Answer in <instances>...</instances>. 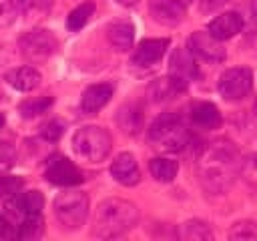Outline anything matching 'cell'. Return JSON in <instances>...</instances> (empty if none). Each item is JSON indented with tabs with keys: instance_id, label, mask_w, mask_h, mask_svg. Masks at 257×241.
<instances>
[{
	"instance_id": "obj_1",
	"label": "cell",
	"mask_w": 257,
	"mask_h": 241,
	"mask_svg": "<svg viewBox=\"0 0 257 241\" xmlns=\"http://www.w3.org/2000/svg\"><path fill=\"white\" fill-rule=\"evenodd\" d=\"M241 159L239 149L231 141H211L197 157V177L201 187L211 195L225 193L239 177Z\"/></svg>"
},
{
	"instance_id": "obj_2",
	"label": "cell",
	"mask_w": 257,
	"mask_h": 241,
	"mask_svg": "<svg viewBox=\"0 0 257 241\" xmlns=\"http://www.w3.org/2000/svg\"><path fill=\"white\" fill-rule=\"evenodd\" d=\"M139 223V209L135 203L118 197L104 199L94 213L92 233L100 239L120 237Z\"/></svg>"
},
{
	"instance_id": "obj_3",
	"label": "cell",
	"mask_w": 257,
	"mask_h": 241,
	"mask_svg": "<svg viewBox=\"0 0 257 241\" xmlns=\"http://www.w3.org/2000/svg\"><path fill=\"white\" fill-rule=\"evenodd\" d=\"M147 139L149 145L159 153H179L189 145L191 135L179 114L163 112L151 123Z\"/></svg>"
},
{
	"instance_id": "obj_4",
	"label": "cell",
	"mask_w": 257,
	"mask_h": 241,
	"mask_svg": "<svg viewBox=\"0 0 257 241\" xmlns=\"http://www.w3.org/2000/svg\"><path fill=\"white\" fill-rule=\"evenodd\" d=\"M110 149H112L110 133L96 125L80 127L72 137V151L88 163L104 161L108 157Z\"/></svg>"
},
{
	"instance_id": "obj_5",
	"label": "cell",
	"mask_w": 257,
	"mask_h": 241,
	"mask_svg": "<svg viewBox=\"0 0 257 241\" xmlns=\"http://www.w3.org/2000/svg\"><path fill=\"white\" fill-rule=\"evenodd\" d=\"M54 217L64 229H80L88 217V197L82 191H64L54 199Z\"/></svg>"
},
{
	"instance_id": "obj_6",
	"label": "cell",
	"mask_w": 257,
	"mask_h": 241,
	"mask_svg": "<svg viewBox=\"0 0 257 241\" xmlns=\"http://www.w3.org/2000/svg\"><path fill=\"white\" fill-rule=\"evenodd\" d=\"M18 50L28 62H44L58 50L56 36L46 28H34L18 38Z\"/></svg>"
},
{
	"instance_id": "obj_7",
	"label": "cell",
	"mask_w": 257,
	"mask_h": 241,
	"mask_svg": "<svg viewBox=\"0 0 257 241\" xmlns=\"http://www.w3.org/2000/svg\"><path fill=\"white\" fill-rule=\"evenodd\" d=\"M219 94L225 98V100H241L245 98L251 88H253V72L251 68H245V66H235V68H229L221 74L219 78Z\"/></svg>"
},
{
	"instance_id": "obj_8",
	"label": "cell",
	"mask_w": 257,
	"mask_h": 241,
	"mask_svg": "<svg viewBox=\"0 0 257 241\" xmlns=\"http://www.w3.org/2000/svg\"><path fill=\"white\" fill-rule=\"evenodd\" d=\"M44 177H46L48 183L58 185V187H74V185H80L84 181L82 171L72 161H68L64 155L48 157Z\"/></svg>"
},
{
	"instance_id": "obj_9",
	"label": "cell",
	"mask_w": 257,
	"mask_h": 241,
	"mask_svg": "<svg viewBox=\"0 0 257 241\" xmlns=\"http://www.w3.org/2000/svg\"><path fill=\"white\" fill-rule=\"evenodd\" d=\"M189 50L195 54V58H201V60H207V62H221L225 60L227 52L221 44V40H217L215 36L203 30H197L189 36Z\"/></svg>"
},
{
	"instance_id": "obj_10",
	"label": "cell",
	"mask_w": 257,
	"mask_h": 241,
	"mask_svg": "<svg viewBox=\"0 0 257 241\" xmlns=\"http://www.w3.org/2000/svg\"><path fill=\"white\" fill-rule=\"evenodd\" d=\"M149 12L155 22L163 26H177L185 18V2L183 0H149Z\"/></svg>"
},
{
	"instance_id": "obj_11",
	"label": "cell",
	"mask_w": 257,
	"mask_h": 241,
	"mask_svg": "<svg viewBox=\"0 0 257 241\" xmlns=\"http://www.w3.org/2000/svg\"><path fill=\"white\" fill-rule=\"evenodd\" d=\"M169 44H171L169 38H145L135 48L131 62L137 66H153L165 56Z\"/></svg>"
},
{
	"instance_id": "obj_12",
	"label": "cell",
	"mask_w": 257,
	"mask_h": 241,
	"mask_svg": "<svg viewBox=\"0 0 257 241\" xmlns=\"http://www.w3.org/2000/svg\"><path fill=\"white\" fill-rule=\"evenodd\" d=\"M110 175L116 183L124 187H133L141 181V169L131 153H118L114 157V161L110 163Z\"/></svg>"
},
{
	"instance_id": "obj_13",
	"label": "cell",
	"mask_w": 257,
	"mask_h": 241,
	"mask_svg": "<svg viewBox=\"0 0 257 241\" xmlns=\"http://www.w3.org/2000/svg\"><path fill=\"white\" fill-rule=\"evenodd\" d=\"M169 72L185 82H191L199 76V66L195 60V54L189 48H175L169 60Z\"/></svg>"
},
{
	"instance_id": "obj_14",
	"label": "cell",
	"mask_w": 257,
	"mask_h": 241,
	"mask_svg": "<svg viewBox=\"0 0 257 241\" xmlns=\"http://www.w3.org/2000/svg\"><path fill=\"white\" fill-rule=\"evenodd\" d=\"M241 28H243V16L239 14V12H223V14H219L217 18H213L211 22H209V26H207V30H209V34L211 36H215L217 40H229V38H233V36H237L239 32H241Z\"/></svg>"
},
{
	"instance_id": "obj_15",
	"label": "cell",
	"mask_w": 257,
	"mask_h": 241,
	"mask_svg": "<svg viewBox=\"0 0 257 241\" xmlns=\"http://www.w3.org/2000/svg\"><path fill=\"white\" fill-rule=\"evenodd\" d=\"M112 84L108 82H98V84H90L88 88H84L82 96H80V110L84 114H96L102 106L108 104L110 96H112Z\"/></svg>"
},
{
	"instance_id": "obj_16",
	"label": "cell",
	"mask_w": 257,
	"mask_h": 241,
	"mask_svg": "<svg viewBox=\"0 0 257 241\" xmlns=\"http://www.w3.org/2000/svg\"><path fill=\"white\" fill-rule=\"evenodd\" d=\"M191 123L199 129H205V131H213V129H219L223 118H221V112L219 108L209 102V100H197L191 104Z\"/></svg>"
},
{
	"instance_id": "obj_17",
	"label": "cell",
	"mask_w": 257,
	"mask_h": 241,
	"mask_svg": "<svg viewBox=\"0 0 257 241\" xmlns=\"http://www.w3.org/2000/svg\"><path fill=\"white\" fill-rule=\"evenodd\" d=\"M106 38L110 46L118 52H126L135 42V26L128 20H114L106 26Z\"/></svg>"
},
{
	"instance_id": "obj_18",
	"label": "cell",
	"mask_w": 257,
	"mask_h": 241,
	"mask_svg": "<svg viewBox=\"0 0 257 241\" xmlns=\"http://www.w3.org/2000/svg\"><path fill=\"white\" fill-rule=\"evenodd\" d=\"M118 129L124 133V135H139L141 129H143V120H145V114H143V108L139 102H126L118 108L116 116H114Z\"/></svg>"
},
{
	"instance_id": "obj_19",
	"label": "cell",
	"mask_w": 257,
	"mask_h": 241,
	"mask_svg": "<svg viewBox=\"0 0 257 241\" xmlns=\"http://www.w3.org/2000/svg\"><path fill=\"white\" fill-rule=\"evenodd\" d=\"M6 82L20 92H30L40 86L42 74L34 66H18L6 72Z\"/></svg>"
},
{
	"instance_id": "obj_20",
	"label": "cell",
	"mask_w": 257,
	"mask_h": 241,
	"mask_svg": "<svg viewBox=\"0 0 257 241\" xmlns=\"http://www.w3.org/2000/svg\"><path fill=\"white\" fill-rule=\"evenodd\" d=\"M187 86H189V82H185V80H181V78H177V76H173L169 72L167 76L157 78L149 86V96H151V100H157V102L159 100H167V98H173V96L185 92Z\"/></svg>"
},
{
	"instance_id": "obj_21",
	"label": "cell",
	"mask_w": 257,
	"mask_h": 241,
	"mask_svg": "<svg viewBox=\"0 0 257 241\" xmlns=\"http://www.w3.org/2000/svg\"><path fill=\"white\" fill-rule=\"evenodd\" d=\"M8 203H12V207H14V211L16 213H20L22 217L24 215H36V213H40L42 211V207H44V195L40 193V191H20L14 199H10Z\"/></svg>"
},
{
	"instance_id": "obj_22",
	"label": "cell",
	"mask_w": 257,
	"mask_h": 241,
	"mask_svg": "<svg viewBox=\"0 0 257 241\" xmlns=\"http://www.w3.org/2000/svg\"><path fill=\"white\" fill-rule=\"evenodd\" d=\"M42 233H44V219L40 213L24 215L20 225L16 227V239H22V241L38 239V237H42Z\"/></svg>"
},
{
	"instance_id": "obj_23",
	"label": "cell",
	"mask_w": 257,
	"mask_h": 241,
	"mask_svg": "<svg viewBox=\"0 0 257 241\" xmlns=\"http://www.w3.org/2000/svg\"><path fill=\"white\" fill-rule=\"evenodd\" d=\"M149 171L159 183H171L179 173V163L167 157H157L149 163Z\"/></svg>"
},
{
	"instance_id": "obj_24",
	"label": "cell",
	"mask_w": 257,
	"mask_h": 241,
	"mask_svg": "<svg viewBox=\"0 0 257 241\" xmlns=\"http://www.w3.org/2000/svg\"><path fill=\"white\" fill-rule=\"evenodd\" d=\"M177 235L181 239H187V241H203V239H213V231L211 227L205 223V221H199V219H191V221H185Z\"/></svg>"
},
{
	"instance_id": "obj_25",
	"label": "cell",
	"mask_w": 257,
	"mask_h": 241,
	"mask_svg": "<svg viewBox=\"0 0 257 241\" xmlns=\"http://www.w3.org/2000/svg\"><path fill=\"white\" fill-rule=\"evenodd\" d=\"M94 14V2H82L78 4L74 10L68 12L66 16V28L70 32H78L80 28H84L88 24V20L92 18Z\"/></svg>"
},
{
	"instance_id": "obj_26",
	"label": "cell",
	"mask_w": 257,
	"mask_h": 241,
	"mask_svg": "<svg viewBox=\"0 0 257 241\" xmlns=\"http://www.w3.org/2000/svg\"><path fill=\"white\" fill-rule=\"evenodd\" d=\"M54 98L52 96H36V98H26L18 104V112L20 116L24 118H34V116H40L42 112H46L50 106H52Z\"/></svg>"
},
{
	"instance_id": "obj_27",
	"label": "cell",
	"mask_w": 257,
	"mask_h": 241,
	"mask_svg": "<svg viewBox=\"0 0 257 241\" xmlns=\"http://www.w3.org/2000/svg\"><path fill=\"white\" fill-rule=\"evenodd\" d=\"M16 10L26 18H38L48 14L52 0H14Z\"/></svg>"
},
{
	"instance_id": "obj_28",
	"label": "cell",
	"mask_w": 257,
	"mask_h": 241,
	"mask_svg": "<svg viewBox=\"0 0 257 241\" xmlns=\"http://www.w3.org/2000/svg\"><path fill=\"white\" fill-rule=\"evenodd\" d=\"M24 187V181L20 177L14 175H0V203H8L10 199H14Z\"/></svg>"
},
{
	"instance_id": "obj_29",
	"label": "cell",
	"mask_w": 257,
	"mask_h": 241,
	"mask_svg": "<svg viewBox=\"0 0 257 241\" xmlns=\"http://www.w3.org/2000/svg\"><path fill=\"white\" fill-rule=\"evenodd\" d=\"M239 177L245 179L247 185H251L253 189H257V151L249 153L241 159V171Z\"/></svg>"
},
{
	"instance_id": "obj_30",
	"label": "cell",
	"mask_w": 257,
	"mask_h": 241,
	"mask_svg": "<svg viewBox=\"0 0 257 241\" xmlns=\"http://www.w3.org/2000/svg\"><path fill=\"white\" fill-rule=\"evenodd\" d=\"M229 239H257V223L255 221H239L229 229Z\"/></svg>"
},
{
	"instance_id": "obj_31",
	"label": "cell",
	"mask_w": 257,
	"mask_h": 241,
	"mask_svg": "<svg viewBox=\"0 0 257 241\" xmlns=\"http://www.w3.org/2000/svg\"><path fill=\"white\" fill-rule=\"evenodd\" d=\"M16 163V149L8 141H0V175L8 173Z\"/></svg>"
},
{
	"instance_id": "obj_32",
	"label": "cell",
	"mask_w": 257,
	"mask_h": 241,
	"mask_svg": "<svg viewBox=\"0 0 257 241\" xmlns=\"http://www.w3.org/2000/svg\"><path fill=\"white\" fill-rule=\"evenodd\" d=\"M64 123L62 120H58V118H52V120H48L44 127H42V131H40V137L44 139V141H48V143H56L62 135H64Z\"/></svg>"
},
{
	"instance_id": "obj_33",
	"label": "cell",
	"mask_w": 257,
	"mask_h": 241,
	"mask_svg": "<svg viewBox=\"0 0 257 241\" xmlns=\"http://www.w3.org/2000/svg\"><path fill=\"white\" fill-rule=\"evenodd\" d=\"M18 10L14 6V0H0V28H6L14 22Z\"/></svg>"
},
{
	"instance_id": "obj_34",
	"label": "cell",
	"mask_w": 257,
	"mask_h": 241,
	"mask_svg": "<svg viewBox=\"0 0 257 241\" xmlns=\"http://www.w3.org/2000/svg\"><path fill=\"white\" fill-rule=\"evenodd\" d=\"M8 237H16V231L12 229V223L0 213V239H8Z\"/></svg>"
},
{
	"instance_id": "obj_35",
	"label": "cell",
	"mask_w": 257,
	"mask_h": 241,
	"mask_svg": "<svg viewBox=\"0 0 257 241\" xmlns=\"http://www.w3.org/2000/svg\"><path fill=\"white\" fill-rule=\"evenodd\" d=\"M221 4H223V0H201V8L203 10H215Z\"/></svg>"
},
{
	"instance_id": "obj_36",
	"label": "cell",
	"mask_w": 257,
	"mask_h": 241,
	"mask_svg": "<svg viewBox=\"0 0 257 241\" xmlns=\"http://www.w3.org/2000/svg\"><path fill=\"white\" fill-rule=\"evenodd\" d=\"M116 2H118L120 6H135L139 0H116Z\"/></svg>"
},
{
	"instance_id": "obj_37",
	"label": "cell",
	"mask_w": 257,
	"mask_h": 241,
	"mask_svg": "<svg viewBox=\"0 0 257 241\" xmlns=\"http://www.w3.org/2000/svg\"><path fill=\"white\" fill-rule=\"evenodd\" d=\"M2 127H4V114L0 112V129H2Z\"/></svg>"
},
{
	"instance_id": "obj_38",
	"label": "cell",
	"mask_w": 257,
	"mask_h": 241,
	"mask_svg": "<svg viewBox=\"0 0 257 241\" xmlns=\"http://www.w3.org/2000/svg\"><path fill=\"white\" fill-rule=\"evenodd\" d=\"M255 114H257V100H255Z\"/></svg>"
},
{
	"instance_id": "obj_39",
	"label": "cell",
	"mask_w": 257,
	"mask_h": 241,
	"mask_svg": "<svg viewBox=\"0 0 257 241\" xmlns=\"http://www.w3.org/2000/svg\"><path fill=\"white\" fill-rule=\"evenodd\" d=\"M0 98H2V92H0Z\"/></svg>"
}]
</instances>
